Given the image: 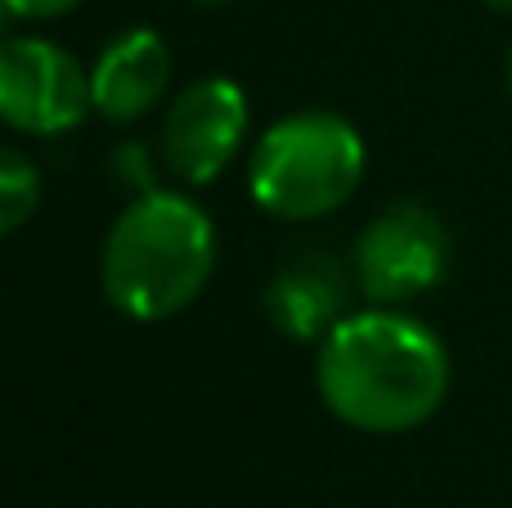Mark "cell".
<instances>
[{
  "mask_svg": "<svg viewBox=\"0 0 512 508\" xmlns=\"http://www.w3.org/2000/svg\"><path fill=\"white\" fill-rule=\"evenodd\" d=\"M369 149L333 108H301L265 126L248 158V194L274 221H319L355 198Z\"/></svg>",
  "mask_w": 512,
  "mask_h": 508,
  "instance_id": "obj_3",
  "label": "cell"
},
{
  "mask_svg": "<svg viewBox=\"0 0 512 508\" xmlns=\"http://www.w3.org/2000/svg\"><path fill=\"white\" fill-rule=\"evenodd\" d=\"M248 95L234 77H194L167 99L162 113V167L185 185H212L248 144Z\"/></svg>",
  "mask_w": 512,
  "mask_h": 508,
  "instance_id": "obj_6",
  "label": "cell"
},
{
  "mask_svg": "<svg viewBox=\"0 0 512 508\" xmlns=\"http://www.w3.org/2000/svg\"><path fill=\"white\" fill-rule=\"evenodd\" d=\"M36 207H41V171L23 149L5 144L0 149V230L18 234Z\"/></svg>",
  "mask_w": 512,
  "mask_h": 508,
  "instance_id": "obj_9",
  "label": "cell"
},
{
  "mask_svg": "<svg viewBox=\"0 0 512 508\" xmlns=\"http://www.w3.org/2000/svg\"><path fill=\"white\" fill-rule=\"evenodd\" d=\"M171 45L162 41L158 27H126L99 50L90 63V95H95V113L113 126H131L144 113L167 99L171 90Z\"/></svg>",
  "mask_w": 512,
  "mask_h": 508,
  "instance_id": "obj_7",
  "label": "cell"
},
{
  "mask_svg": "<svg viewBox=\"0 0 512 508\" xmlns=\"http://www.w3.org/2000/svg\"><path fill=\"white\" fill-rule=\"evenodd\" d=\"M265 320L292 342H319L346 315V275L333 257H297L265 284Z\"/></svg>",
  "mask_w": 512,
  "mask_h": 508,
  "instance_id": "obj_8",
  "label": "cell"
},
{
  "mask_svg": "<svg viewBox=\"0 0 512 508\" xmlns=\"http://www.w3.org/2000/svg\"><path fill=\"white\" fill-rule=\"evenodd\" d=\"M481 5H490V9H499V14H512V0H481Z\"/></svg>",
  "mask_w": 512,
  "mask_h": 508,
  "instance_id": "obj_13",
  "label": "cell"
},
{
  "mask_svg": "<svg viewBox=\"0 0 512 508\" xmlns=\"http://www.w3.org/2000/svg\"><path fill=\"white\" fill-rule=\"evenodd\" d=\"M81 0H5L9 18H32V23H45V18H63L72 14Z\"/></svg>",
  "mask_w": 512,
  "mask_h": 508,
  "instance_id": "obj_10",
  "label": "cell"
},
{
  "mask_svg": "<svg viewBox=\"0 0 512 508\" xmlns=\"http://www.w3.org/2000/svg\"><path fill=\"white\" fill-rule=\"evenodd\" d=\"M189 5H198V9H221V5H234V0H189Z\"/></svg>",
  "mask_w": 512,
  "mask_h": 508,
  "instance_id": "obj_12",
  "label": "cell"
},
{
  "mask_svg": "<svg viewBox=\"0 0 512 508\" xmlns=\"http://www.w3.org/2000/svg\"><path fill=\"white\" fill-rule=\"evenodd\" d=\"M95 113L90 68L45 36H9L0 45V117L18 135H68Z\"/></svg>",
  "mask_w": 512,
  "mask_h": 508,
  "instance_id": "obj_5",
  "label": "cell"
},
{
  "mask_svg": "<svg viewBox=\"0 0 512 508\" xmlns=\"http://www.w3.org/2000/svg\"><path fill=\"white\" fill-rule=\"evenodd\" d=\"M216 275V225L180 189H149L122 207L99 248V288L126 320L158 324L203 297Z\"/></svg>",
  "mask_w": 512,
  "mask_h": 508,
  "instance_id": "obj_2",
  "label": "cell"
},
{
  "mask_svg": "<svg viewBox=\"0 0 512 508\" xmlns=\"http://www.w3.org/2000/svg\"><path fill=\"white\" fill-rule=\"evenodd\" d=\"M450 230L418 198L387 203L369 216L351 248V275L373 306H409L432 293L450 270Z\"/></svg>",
  "mask_w": 512,
  "mask_h": 508,
  "instance_id": "obj_4",
  "label": "cell"
},
{
  "mask_svg": "<svg viewBox=\"0 0 512 508\" xmlns=\"http://www.w3.org/2000/svg\"><path fill=\"white\" fill-rule=\"evenodd\" d=\"M504 86H508V95H512V41H508V54H504Z\"/></svg>",
  "mask_w": 512,
  "mask_h": 508,
  "instance_id": "obj_11",
  "label": "cell"
},
{
  "mask_svg": "<svg viewBox=\"0 0 512 508\" xmlns=\"http://www.w3.org/2000/svg\"><path fill=\"white\" fill-rule=\"evenodd\" d=\"M315 392L337 423L369 437H400L450 396V351L405 306L346 311L315 342Z\"/></svg>",
  "mask_w": 512,
  "mask_h": 508,
  "instance_id": "obj_1",
  "label": "cell"
}]
</instances>
